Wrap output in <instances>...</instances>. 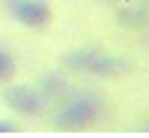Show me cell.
Listing matches in <instances>:
<instances>
[{
  "label": "cell",
  "instance_id": "cell-2",
  "mask_svg": "<svg viewBox=\"0 0 149 138\" xmlns=\"http://www.w3.org/2000/svg\"><path fill=\"white\" fill-rule=\"evenodd\" d=\"M67 64L72 69H77V72L99 74V77H112V74L128 72V64L125 61L112 58V56H104L99 51H77V53H69L67 56Z\"/></svg>",
  "mask_w": 149,
  "mask_h": 138
},
{
  "label": "cell",
  "instance_id": "cell-3",
  "mask_svg": "<svg viewBox=\"0 0 149 138\" xmlns=\"http://www.w3.org/2000/svg\"><path fill=\"white\" fill-rule=\"evenodd\" d=\"M3 101L19 112V114H27V117H35L43 112V96L32 90L29 85H8L3 90Z\"/></svg>",
  "mask_w": 149,
  "mask_h": 138
},
{
  "label": "cell",
  "instance_id": "cell-6",
  "mask_svg": "<svg viewBox=\"0 0 149 138\" xmlns=\"http://www.w3.org/2000/svg\"><path fill=\"white\" fill-rule=\"evenodd\" d=\"M3 133H16V125L8 122V120H0V135H3Z\"/></svg>",
  "mask_w": 149,
  "mask_h": 138
},
{
  "label": "cell",
  "instance_id": "cell-5",
  "mask_svg": "<svg viewBox=\"0 0 149 138\" xmlns=\"http://www.w3.org/2000/svg\"><path fill=\"white\" fill-rule=\"evenodd\" d=\"M13 72H16V64H13L11 53L0 48V83H3V80H11Z\"/></svg>",
  "mask_w": 149,
  "mask_h": 138
},
{
  "label": "cell",
  "instance_id": "cell-1",
  "mask_svg": "<svg viewBox=\"0 0 149 138\" xmlns=\"http://www.w3.org/2000/svg\"><path fill=\"white\" fill-rule=\"evenodd\" d=\"M104 114V104L99 96H91V93H83V96H74L56 112V128L59 130H83L93 122H99Z\"/></svg>",
  "mask_w": 149,
  "mask_h": 138
},
{
  "label": "cell",
  "instance_id": "cell-4",
  "mask_svg": "<svg viewBox=\"0 0 149 138\" xmlns=\"http://www.w3.org/2000/svg\"><path fill=\"white\" fill-rule=\"evenodd\" d=\"M8 11L16 16L19 24L24 27H45L51 21V6L48 0H13Z\"/></svg>",
  "mask_w": 149,
  "mask_h": 138
}]
</instances>
